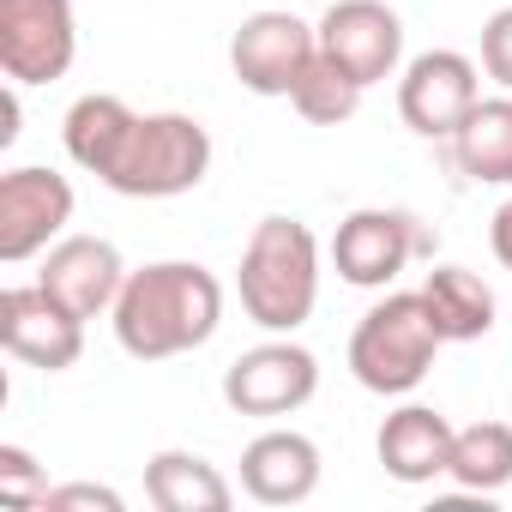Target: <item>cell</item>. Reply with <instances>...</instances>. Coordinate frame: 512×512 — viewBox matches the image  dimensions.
I'll return each mask as SVG.
<instances>
[{
  "label": "cell",
  "mask_w": 512,
  "mask_h": 512,
  "mask_svg": "<svg viewBox=\"0 0 512 512\" xmlns=\"http://www.w3.org/2000/svg\"><path fill=\"white\" fill-rule=\"evenodd\" d=\"M446 145H452L458 175H470L482 187H512V91L482 97Z\"/></svg>",
  "instance_id": "obj_16"
},
{
  "label": "cell",
  "mask_w": 512,
  "mask_h": 512,
  "mask_svg": "<svg viewBox=\"0 0 512 512\" xmlns=\"http://www.w3.org/2000/svg\"><path fill=\"white\" fill-rule=\"evenodd\" d=\"M422 302H428L446 344H476L494 332V290L464 266H434L422 278Z\"/></svg>",
  "instance_id": "obj_18"
},
{
  "label": "cell",
  "mask_w": 512,
  "mask_h": 512,
  "mask_svg": "<svg viewBox=\"0 0 512 512\" xmlns=\"http://www.w3.org/2000/svg\"><path fill=\"white\" fill-rule=\"evenodd\" d=\"M434 235L410 217V211H386V205H362L338 223L332 235V266L344 284L356 290H386L416 253H428Z\"/></svg>",
  "instance_id": "obj_8"
},
{
  "label": "cell",
  "mask_w": 512,
  "mask_h": 512,
  "mask_svg": "<svg viewBox=\"0 0 512 512\" xmlns=\"http://www.w3.org/2000/svg\"><path fill=\"white\" fill-rule=\"evenodd\" d=\"M446 476L470 494H494L512 482V422H470L452 434V464Z\"/></svg>",
  "instance_id": "obj_20"
},
{
  "label": "cell",
  "mask_w": 512,
  "mask_h": 512,
  "mask_svg": "<svg viewBox=\"0 0 512 512\" xmlns=\"http://www.w3.org/2000/svg\"><path fill=\"white\" fill-rule=\"evenodd\" d=\"M488 247H494V260L512 272V199L494 211V223H488Z\"/></svg>",
  "instance_id": "obj_25"
},
{
  "label": "cell",
  "mask_w": 512,
  "mask_h": 512,
  "mask_svg": "<svg viewBox=\"0 0 512 512\" xmlns=\"http://www.w3.org/2000/svg\"><path fill=\"white\" fill-rule=\"evenodd\" d=\"M109 320L133 362H169L211 344V332L223 326V284L193 260H157L145 272H127Z\"/></svg>",
  "instance_id": "obj_1"
},
{
  "label": "cell",
  "mask_w": 512,
  "mask_h": 512,
  "mask_svg": "<svg viewBox=\"0 0 512 512\" xmlns=\"http://www.w3.org/2000/svg\"><path fill=\"white\" fill-rule=\"evenodd\" d=\"M235 290H241L247 320L272 338H290L296 326H308L314 302H320V241H314V229L302 217H260L247 247H241Z\"/></svg>",
  "instance_id": "obj_2"
},
{
  "label": "cell",
  "mask_w": 512,
  "mask_h": 512,
  "mask_svg": "<svg viewBox=\"0 0 512 512\" xmlns=\"http://www.w3.org/2000/svg\"><path fill=\"white\" fill-rule=\"evenodd\" d=\"M73 223V181L43 169V163H25V169H7L0 175V260L7 266H25L37 253H49Z\"/></svg>",
  "instance_id": "obj_9"
},
{
  "label": "cell",
  "mask_w": 512,
  "mask_h": 512,
  "mask_svg": "<svg viewBox=\"0 0 512 512\" xmlns=\"http://www.w3.org/2000/svg\"><path fill=\"white\" fill-rule=\"evenodd\" d=\"M314 392H320V362H314V350H302L290 338L253 344L223 368V404L235 416H260V422L296 416Z\"/></svg>",
  "instance_id": "obj_6"
},
{
  "label": "cell",
  "mask_w": 512,
  "mask_h": 512,
  "mask_svg": "<svg viewBox=\"0 0 512 512\" xmlns=\"http://www.w3.org/2000/svg\"><path fill=\"white\" fill-rule=\"evenodd\" d=\"M43 506L49 512H73V506H85V512H121L127 500L115 488H103V482H61V488H49Z\"/></svg>",
  "instance_id": "obj_24"
},
{
  "label": "cell",
  "mask_w": 512,
  "mask_h": 512,
  "mask_svg": "<svg viewBox=\"0 0 512 512\" xmlns=\"http://www.w3.org/2000/svg\"><path fill=\"white\" fill-rule=\"evenodd\" d=\"M0 500L7 506H43L49 500V470L25 446H0Z\"/></svg>",
  "instance_id": "obj_22"
},
{
  "label": "cell",
  "mask_w": 512,
  "mask_h": 512,
  "mask_svg": "<svg viewBox=\"0 0 512 512\" xmlns=\"http://www.w3.org/2000/svg\"><path fill=\"white\" fill-rule=\"evenodd\" d=\"M476 103H482V79H476V61L458 49H428L398 79V115L422 139H452Z\"/></svg>",
  "instance_id": "obj_10"
},
{
  "label": "cell",
  "mask_w": 512,
  "mask_h": 512,
  "mask_svg": "<svg viewBox=\"0 0 512 512\" xmlns=\"http://www.w3.org/2000/svg\"><path fill=\"white\" fill-rule=\"evenodd\" d=\"M241 488L260 506H302L320 488V446L296 428H266L241 452Z\"/></svg>",
  "instance_id": "obj_14"
},
{
  "label": "cell",
  "mask_w": 512,
  "mask_h": 512,
  "mask_svg": "<svg viewBox=\"0 0 512 512\" xmlns=\"http://www.w3.org/2000/svg\"><path fill=\"white\" fill-rule=\"evenodd\" d=\"M452 434H458V428H452L434 404H404V410H392V416L380 422L374 452H380V464H386L392 482L422 488V482L446 476V464H452Z\"/></svg>",
  "instance_id": "obj_15"
},
{
  "label": "cell",
  "mask_w": 512,
  "mask_h": 512,
  "mask_svg": "<svg viewBox=\"0 0 512 512\" xmlns=\"http://www.w3.org/2000/svg\"><path fill=\"white\" fill-rule=\"evenodd\" d=\"M79 55L73 0H0V73L13 85H55Z\"/></svg>",
  "instance_id": "obj_5"
},
{
  "label": "cell",
  "mask_w": 512,
  "mask_h": 512,
  "mask_svg": "<svg viewBox=\"0 0 512 512\" xmlns=\"http://www.w3.org/2000/svg\"><path fill=\"white\" fill-rule=\"evenodd\" d=\"M37 284L79 320H97L115 308L121 284H127V266H121V247L103 241V235H61L49 253H43V272Z\"/></svg>",
  "instance_id": "obj_13"
},
{
  "label": "cell",
  "mask_w": 512,
  "mask_h": 512,
  "mask_svg": "<svg viewBox=\"0 0 512 512\" xmlns=\"http://www.w3.org/2000/svg\"><path fill=\"white\" fill-rule=\"evenodd\" d=\"M314 55H320V31L278 7L247 13L229 37V67L253 97H290L302 73L314 67Z\"/></svg>",
  "instance_id": "obj_7"
},
{
  "label": "cell",
  "mask_w": 512,
  "mask_h": 512,
  "mask_svg": "<svg viewBox=\"0 0 512 512\" xmlns=\"http://www.w3.org/2000/svg\"><path fill=\"white\" fill-rule=\"evenodd\" d=\"M127 127H133V109H127L121 97H109V91H91V97H79V103L67 109L61 139H67V157H73L85 175H103L109 157L121 151Z\"/></svg>",
  "instance_id": "obj_19"
},
{
  "label": "cell",
  "mask_w": 512,
  "mask_h": 512,
  "mask_svg": "<svg viewBox=\"0 0 512 512\" xmlns=\"http://www.w3.org/2000/svg\"><path fill=\"white\" fill-rule=\"evenodd\" d=\"M320 31V55H332L356 85H380L404 61V25L386 0H332Z\"/></svg>",
  "instance_id": "obj_12"
},
{
  "label": "cell",
  "mask_w": 512,
  "mask_h": 512,
  "mask_svg": "<svg viewBox=\"0 0 512 512\" xmlns=\"http://www.w3.org/2000/svg\"><path fill=\"white\" fill-rule=\"evenodd\" d=\"M440 326L422 302V290H392L386 302H374L350 338V374L356 386L380 392V398H404L428 380L434 356H440Z\"/></svg>",
  "instance_id": "obj_4"
},
{
  "label": "cell",
  "mask_w": 512,
  "mask_h": 512,
  "mask_svg": "<svg viewBox=\"0 0 512 512\" xmlns=\"http://www.w3.org/2000/svg\"><path fill=\"white\" fill-rule=\"evenodd\" d=\"M482 73L512 91V7H500L488 25H482Z\"/></svg>",
  "instance_id": "obj_23"
},
{
  "label": "cell",
  "mask_w": 512,
  "mask_h": 512,
  "mask_svg": "<svg viewBox=\"0 0 512 512\" xmlns=\"http://www.w3.org/2000/svg\"><path fill=\"white\" fill-rule=\"evenodd\" d=\"M0 344L25 368L67 374L85 356V320L67 314L43 284H13V290H0Z\"/></svg>",
  "instance_id": "obj_11"
},
{
  "label": "cell",
  "mask_w": 512,
  "mask_h": 512,
  "mask_svg": "<svg viewBox=\"0 0 512 512\" xmlns=\"http://www.w3.org/2000/svg\"><path fill=\"white\" fill-rule=\"evenodd\" d=\"M362 91H368V85H356L332 55H314V67L302 73V85L290 91V103H296L302 121H314V127H338V121H350V115L362 109Z\"/></svg>",
  "instance_id": "obj_21"
},
{
  "label": "cell",
  "mask_w": 512,
  "mask_h": 512,
  "mask_svg": "<svg viewBox=\"0 0 512 512\" xmlns=\"http://www.w3.org/2000/svg\"><path fill=\"white\" fill-rule=\"evenodd\" d=\"M205 169H211V133L193 115L163 109V115H133L121 151L97 181L115 187L121 199H181L205 181Z\"/></svg>",
  "instance_id": "obj_3"
},
{
  "label": "cell",
  "mask_w": 512,
  "mask_h": 512,
  "mask_svg": "<svg viewBox=\"0 0 512 512\" xmlns=\"http://www.w3.org/2000/svg\"><path fill=\"white\" fill-rule=\"evenodd\" d=\"M145 500L157 512H229L235 488L199 452H157L145 464Z\"/></svg>",
  "instance_id": "obj_17"
}]
</instances>
